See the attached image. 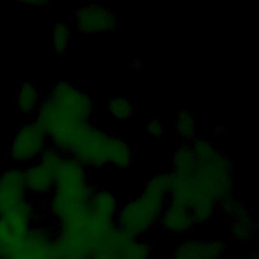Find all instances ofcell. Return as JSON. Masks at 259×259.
Here are the masks:
<instances>
[{"label": "cell", "instance_id": "12", "mask_svg": "<svg viewBox=\"0 0 259 259\" xmlns=\"http://www.w3.org/2000/svg\"><path fill=\"white\" fill-rule=\"evenodd\" d=\"M226 251L220 239L191 237L176 244L170 259H221Z\"/></svg>", "mask_w": 259, "mask_h": 259}, {"label": "cell", "instance_id": "10", "mask_svg": "<svg viewBox=\"0 0 259 259\" xmlns=\"http://www.w3.org/2000/svg\"><path fill=\"white\" fill-rule=\"evenodd\" d=\"M75 28L87 35L112 32L120 24L117 14L108 6L90 2L79 6L73 13Z\"/></svg>", "mask_w": 259, "mask_h": 259}, {"label": "cell", "instance_id": "5", "mask_svg": "<svg viewBox=\"0 0 259 259\" xmlns=\"http://www.w3.org/2000/svg\"><path fill=\"white\" fill-rule=\"evenodd\" d=\"M113 139L114 135L108 134L91 121L79 120L62 153L87 170L101 169L109 165Z\"/></svg>", "mask_w": 259, "mask_h": 259}, {"label": "cell", "instance_id": "27", "mask_svg": "<svg viewBox=\"0 0 259 259\" xmlns=\"http://www.w3.org/2000/svg\"><path fill=\"white\" fill-rule=\"evenodd\" d=\"M19 3L24 5H29V6H36V7H45L48 5V1L46 0H25Z\"/></svg>", "mask_w": 259, "mask_h": 259}, {"label": "cell", "instance_id": "19", "mask_svg": "<svg viewBox=\"0 0 259 259\" xmlns=\"http://www.w3.org/2000/svg\"><path fill=\"white\" fill-rule=\"evenodd\" d=\"M258 224L251 213L236 218L230 222V235L232 239L241 244L251 242L257 231Z\"/></svg>", "mask_w": 259, "mask_h": 259}, {"label": "cell", "instance_id": "17", "mask_svg": "<svg viewBox=\"0 0 259 259\" xmlns=\"http://www.w3.org/2000/svg\"><path fill=\"white\" fill-rule=\"evenodd\" d=\"M42 99L39 88L29 81H24L15 93L14 103L22 114H31L36 112Z\"/></svg>", "mask_w": 259, "mask_h": 259}, {"label": "cell", "instance_id": "31", "mask_svg": "<svg viewBox=\"0 0 259 259\" xmlns=\"http://www.w3.org/2000/svg\"><path fill=\"white\" fill-rule=\"evenodd\" d=\"M68 259H89V257H80V258H68Z\"/></svg>", "mask_w": 259, "mask_h": 259}, {"label": "cell", "instance_id": "21", "mask_svg": "<svg viewBox=\"0 0 259 259\" xmlns=\"http://www.w3.org/2000/svg\"><path fill=\"white\" fill-rule=\"evenodd\" d=\"M174 128L183 142H191L197 136L193 112L189 109H180L176 111Z\"/></svg>", "mask_w": 259, "mask_h": 259}, {"label": "cell", "instance_id": "30", "mask_svg": "<svg viewBox=\"0 0 259 259\" xmlns=\"http://www.w3.org/2000/svg\"><path fill=\"white\" fill-rule=\"evenodd\" d=\"M244 259H258V254H257V251L254 250L253 252L249 253Z\"/></svg>", "mask_w": 259, "mask_h": 259}, {"label": "cell", "instance_id": "8", "mask_svg": "<svg viewBox=\"0 0 259 259\" xmlns=\"http://www.w3.org/2000/svg\"><path fill=\"white\" fill-rule=\"evenodd\" d=\"M46 97L63 112L79 120L90 121L95 112L96 106L91 94L67 79L55 82Z\"/></svg>", "mask_w": 259, "mask_h": 259}, {"label": "cell", "instance_id": "24", "mask_svg": "<svg viewBox=\"0 0 259 259\" xmlns=\"http://www.w3.org/2000/svg\"><path fill=\"white\" fill-rule=\"evenodd\" d=\"M219 209L230 220L244 217L250 213L246 203L240 197L235 195H232L231 197L221 202L219 204Z\"/></svg>", "mask_w": 259, "mask_h": 259}, {"label": "cell", "instance_id": "14", "mask_svg": "<svg viewBox=\"0 0 259 259\" xmlns=\"http://www.w3.org/2000/svg\"><path fill=\"white\" fill-rule=\"evenodd\" d=\"M158 225L165 233L177 236L188 234L196 224L190 210L185 205L169 199Z\"/></svg>", "mask_w": 259, "mask_h": 259}, {"label": "cell", "instance_id": "23", "mask_svg": "<svg viewBox=\"0 0 259 259\" xmlns=\"http://www.w3.org/2000/svg\"><path fill=\"white\" fill-rule=\"evenodd\" d=\"M72 38L71 25L63 20H57L53 23L51 29V42L54 52L58 55L65 53Z\"/></svg>", "mask_w": 259, "mask_h": 259}, {"label": "cell", "instance_id": "2", "mask_svg": "<svg viewBox=\"0 0 259 259\" xmlns=\"http://www.w3.org/2000/svg\"><path fill=\"white\" fill-rule=\"evenodd\" d=\"M57 224L55 242L62 259L90 257L101 240L116 227L114 221L99 218L89 208L73 211Z\"/></svg>", "mask_w": 259, "mask_h": 259}, {"label": "cell", "instance_id": "29", "mask_svg": "<svg viewBox=\"0 0 259 259\" xmlns=\"http://www.w3.org/2000/svg\"><path fill=\"white\" fill-rule=\"evenodd\" d=\"M225 132V127L222 124H217L213 127V133L215 136H221L222 134H224Z\"/></svg>", "mask_w": 259, "mask_h": 259}, {"label": "cell", "instance_id": "11", "mask_svg": "<svg viewBox=\"0 0 259 259\" xmlns=\"http://www.w3.org/2000/svg\"><path fill=\"white\" fill-rule=\"evenodd\" d=\"M13 259H62L55 242V231L34 225L18 246Z\"/></svg>", "mask_w": 259, "mask_h": 259}, {"label": "cell", "instance_id": "16", "mask_svg": "<svg viewBox=\"0 0 259 259\" xmlns=\"http://www.w3.org/2000/svg\"><path fill=\"white\" fill-rule=\"evenodd\" d=\"M120 204L116 196L108 189L96 188L89 200V210L102 219L114 221Z\"/></svg>", "mask_w": 259, "mask_h": 259}, {"label": "cell", "instance_id": "26", "mask_svg": "<svg viewBox=\"0 0 259 259\" xmlns=\"http://www.w3.org/2000/svg\"><path fill=\"white\" fill-rule=\"evenodd\" d=\"M146 132L152 138H156V139L161 138L165 132L161 118L156 116L150 117L146 124Z\"/></svg>", "mask_w": 259, "mask_h": 259}, {"label": "cell", "instance_id": "4", "mask_svg": "<svg viewBox=\"0 0 259 259\" xmlns=\"http://www.w3.org/2000/svg\"><path fill=\"white\" fill-rule=\"evenodd\" d=\"M189 143L194 153V172L218 203L234 195V171L229 156L205 138L196 136Z\"/></svg>", "mask_w": 259, "mask_h": 259}, {"label": "cell", "instance_id": "9", "mask_svg": "<svg viewBox=\"0 0 259 259\" xmlns=\"http://www.w3.org/2000/svg\"><path fill=\"white\" fill-rule=\"evenodd\" d=\"M48 146L45 131L33 118L17 128L10 143L8 156L16 164L28 165L37 161Z\"/></svg>", "mask_w": 259, "mask_h": 259}, {"label": "cell", "instance_id": "32", "mask_svg": "<svg viewBox=\"0 0 259 259\" xmlns=\"http://www.w3.org/2000/svg\"><path fill=\"white\" fill-rule=\"evenodd\" d=\"M0 259H13V258H0Z\"/></svg>", "mask_w": 259, "mask_h": 259}, {"label": "cell", "instance_id": "20", "mask_svg": "<svg viewBox=\"0 0 259 259\" xmlns=\"http://www.w3.org/2000/svg\"><path fill=\"white\" fill-rule=\"evenodd\" d=\"M134 162V152L128 144L122 137L114 136L110 157L109 166L116 169H127Z\"/></svg>", "mask_w": 259, "mask_h": 259}, {"label": "cell", "instance_id": "28", "mask_svg": "<svg viewBox=\"0 0 259 259\" xmlns=\"http://www.w3.org/2000/svg\"><path fill=\"white\" fill-rule=\"evenodd\" d=\"M130 67L134 70H140L143 67V62L141 59L138 58H134L131 62H130Z\"/></svg>", "mask_w": 259, "mask_h": 259}, {"label": "cell", "instance_id": "3", "mask_svg": "<svg viewBox=\"0 0 259 259\" xmlns=\"http://www.w3.org/2000/svg\"><path fill=\"white\" fill-rule=\"evenodd\" d=\"M95 189L88 170L66 157L55 173V184L48 196L47 208L59 221L73 211L88 208Z\"/></svg>", "mask_w": 259, "mask_h": 259}, {"label": "cell", "instance_id": "6", "mask_svg": "<svg viewBox=\"0 0 259 259\" xmlns=\"http://www.w3.org/2000/svg\"><path fill=\"white\" fill-rule=\"evenodd\" d=\"M36 208L27 198L12 210L0 215V258H11L35 225Z\"/></svg>", "mask_w": 259, "mask_h": 259}, {"label": "cell", "instance_id": "13", "mask_svg": "<svg viewBox=\"0 0 259 259\" xmlns=\"http://www.w3.org/2000/svg\"><path fill=\"white\" fill-rule=\"evenodd\" d=\"M23 168L9 167L0 174V215L27 199Z\"/></svg>", "mask_w": 259, "mask_h": 259}, {"label": "cell", "instance_id": "7", "mask_svg": "<svg viewBox=\"0 0 259 259\" xmlns=\"http://www.w3.org/2000/svg\"><path fill=\"white\" fill-rule=\"evenodd\" d=\"M152 253L150 243L115 227L101 240L89 259H150Z\"/></svg>", "mask_w": 259, "mask_h": 259}, {"label": "cell", "instance_id": "1", "mask_svg": "<svg viewBox=\"0 0 259 259\" xmlns=\"http://www.w3.org/2000/svg\"><path fill=\"white\" fill-rule=\"evenodd\" d=\"M168 200L167 172L153 175L135 197L120 205L115 219L116 227L140 239L159 224Z\"/></svg>", "mask_w": 259, "mask_h": 259}, {"label": "cell", "instance_id": "15", "mask_svg": "<svg viewBox=\"0 0 259 259\" xmlns=\"http://www.w3.org/2000/svg\"><path fill=\"white\" fill-rule=\"evenodd\" d=\"M27 192L35 196H49L55 184V173L38 161L23 168Z\"/></svg>", "mask_w": 259, "mask_h": 259}, {"label": "cell", "instance_id": "22", "mask_svg": "<svg viewBox=\"0 0 259 259\" xmlns=\"http://www.w3.org/2000/svg\"><path fill=\"white\" fill-rule=\"evenodd\" d=\"M106 110L116 121L125 122L134 115L135 106L130 98L124 96H114L107 100Z\"/></svg>", "mask_w": 259, "mask_h": 259}, {"label": "cell", "instance_id": "18", "mask_svg": "<svg viewBox=\"0 0 259 259\" xmlns=\"http://www.w3.org/2000/svg\"><path fill=\"white\" fill-rule=\"evenodd\" d=\"M194 153L190 143L182 142L170 155L169 171L177 175H186L194 172Z\"/></svg>", "mask_w": 259, "mask_h": 259}, {"label": "cell", "instance_id": "25", "mask_svg": "<svg viewBox=\"0 0 259 259\" xmlns=\"http://www.w3.org/2000/svg\"><path fill=\"white\" fill-rule=\"evenodd\" d=\"M65 159L66 157L62 152H60L55 147L49 145L40 154L37 161L40 164H42L45 167H47L48 169L56 173L57 170L60 168V166L63 164Z\"/></svg>", "mask_w": 259, "mask_h": 259}]
</instances>
